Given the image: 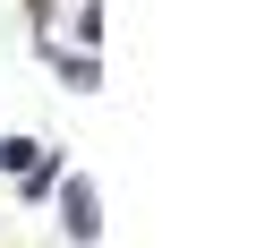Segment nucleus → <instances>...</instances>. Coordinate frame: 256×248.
<instances>
[{
	"mask_svg": "<svg viewBox=\"0 0 256 248\" xmlns=\"http://www.w3.org/2000/svg\"><path fill=\"white\" fill-rule=\"evenodd\" d=\"M60 222H68V239H94L102 222H94V180H68L60 188Z\"/></svg>",
	"mask_w": 256,
	"mask_h": 248,
	"instance_id": "nucleus-1",
	"label": "nucleus"
},
{
	"mask_svg": "<svg viewBox=\"0 0 256 248\" xmlns=\"http://www.w3.org/2000/svg\"><path fill=\"white\" fill-rule=\"evenodd\" d=\"M34 154H43V146H34V137H9V146H0V171H26V163H34Z\"/></svg>",
	"mask_w": 256,
	"mask_h": 248,
	"instance_id": "nucleus-2",
	"label": "nucleus"
}]
</instances>
